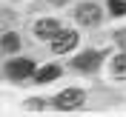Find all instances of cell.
<instances>
[{"label":"cell","mask_w":126,"mask_h":117,"mask_svg":"<svg viewBox=\"0 0 126 117\" xmlns=\"http://www.w3.org/2000/svg\"><path fill=\"white\" fill-rule=\"evenodd\" d=\"M118 43H120V49L126 52V29H120V31H118Z\"/></svg>","instance_id":"8fae6325"},{"label":"cell","mask_w":126,"mask_h":117,"mask_svg":"<svg viewBox=\"0 0 126 117\" xmlns=\"http://www.w3.org/2000/svg\"><path fill=\"white\" fill-rule=\"evenodd\" d=\"M34 34H37L40 40H55L57 34H60V26H57V20H40V23L34 26Z\"/></svg>","instance_id":"5b68a950"},{"label":"cell","mask_w":126,"mask_h":117,"mask_svg":"<svg viewBox=\"0 0 126 117\" xmlns=\"http://www.w3.org/2000/svg\"><path fill=\"white\" fill-rule=\"evenodd\" d=\"M94 66H97V54H92V52H89V54H80L78 60H75V69H94Z\"/></svg>","instance_id":"52a82bcc"},{"label":"cell","mask_w":126,"mask_h":117,"mask_svg":"<svg viewBox=\"0 0 126 117\" xmlns=\"http://www.w3.org/2000/svg\"><path fill=\"white\" fill-rule=\"evenodd\" d=\"M78 46V31H60L55 40H52V52L55 54H66Z\"/></svg>","instance_id":"7a4b0ae2"},{"label":"cell","mask_w":126,"mask_h":117,"mask_svg":"<svg viewBox=\"0 0 126 117\" xmlns=\"http://www.w3.org/2000/svg\"><path fill=\"white\" fill-rule=\"evenodd\" d=\"M75 17H78L80 23L92 26V23H97V20H100V9L94 6V3H80L78 12H75Z\"/></svg>","instance_id":"277c9868"},{"label":"cell","mask_w":126,"mask_h":117,"mask_svg":"<svg viewBox=\"0 0 126 117\" xmlns=\"http://www.w3.org/2000/svg\"><path fill=\"white\" fill-rule=\"evenodd\" d=\"M6 71H9V77L23 80V77H32V71H34V63L20 57V60H12V63H9V69H6Z\"/></svg>","instance_id":"3957f363"},{"label":"cell","mask_w":126,"mask_h":117,"mask_svg":"<svg viewBox=\"0 0 126 117\" xmlns=\"http://www.w3.org/2000/svg\"><path fill=\"white\" fill-rule=\"evenodd\" d=\"M57 74H60V69H57V66H43V69L34 71V80H37V83H52Z\"/></svg>","instance_id":"8992f818"},{"label":"cell","mask_w":126,"mask_h":117,"mask_svg":"<svg viewBox=\"0 0 126 117\" xmlns=\"http://www.w3.org/2000/svg\"><path fill=\"white\" fill-rule=\"evenodd\" d=\"M112 74H115V77H126V52L112 60Z\"/></svg>","instance_id":"ba28073f"},{"label":"cell","mask_w":126,"mask_h":117,"mask_svg":"<svg viewBox=\"0 0 126 117\" xmlns=\"http://www.w3.org/2000/svg\"><path fill=\"white\" fill-rule=\"evenodd\" d=\"M109 12H112V14H126V3H123V0H109Z\"/></svg>","instance_id":"9c48e42d"},{"label":"cell","mask_w":126,"mask_h":117,"mask_svg":"<svg viewBox=\"0 0 126 117\" xmlns=\"http://www.w3.org/2000/svg\"><path fill=\"white\" fill-rule=\"evenodd\" d=\"M83 97H86V94L80 91V89H66V91H60L55 97V106L57 109H78V106H83Z\"/></svg>","instance_id":"6da1fadb"},{"label":"cell","mask_w":126,"mask_h":117,"mask_svg":"<svg viewBox=\"0 0 126 117\" xmlns=\"http://www.w3.org/2000/svg\"><path fill=\"white\" fill-rule=\"evenodd\" d=\"M3 46H6V49H17V37H15V34H9V37L3 40Z\"/></svg>","instance_id":"30bf717a"}]
</instances>
